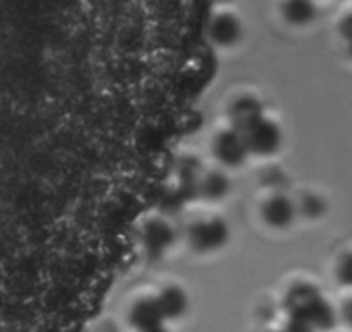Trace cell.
Wrapping results in <instances>:
<instances>
[{"label":"cell","instance_id":"6da1fadb","mask_svg":"<svg viewBox=\"0 0 352 332\" xmlns=\"http://www.w3.org/2000/svg\"><path fill=\"white\" fill-rule=\"evenodd\" d=\"M250 154L272 156L282 147V130L273 120L261 116L252 127L243 132Z\"/></svg>","mask_w":352,"mask_h":332},{"label":"cell","instance_id":"7a4b0ae2","mask_svg":"<svg viewBox=\"0 0 352 332\" xmlns=\"http://www.w3.org/2000/svg\"><path fill=\"white\" fill-rule=\"evenodd\" d=\"M230 237L228 225L221 218H208L195 222L188 230V240L195 251L211 253L226 244Z\"/></svg>","mask_w":352,"mask_h":332},{"label":"cell","instance_id":"3957f363","mask_svg":"<svg viewBox=\"0 0 352 332\" xmlns=\"http://www.w3.org/2000/svg\"><path fill=\"white\" fill-rule=\"evenodd\" d=\"M212 152H214V158L228 168L240 166L242 163H245L247 156L250 154L245 137L235 128H228L216 135L212 141Z\"/></svg>","mask_w":352,"mask_h":332},{"label":"cell","instance_id":"277c9868","mask_svg":"<svg viewBox=\"0 0 352 332\" xmlns=\"http://www.w3.org/2000/svg\"><path fill=\"white\" fill-rule=\"evenodd\" d=\"M263 220L268 223L272 229L283 230L294 223L297 216V206L290 198H287L282 192H275L268 201L263 205Z\"/></svg>","mask_w":352,"mask_h":332},{"label":"cell","instance_id":"5b68a950","mask_svg":"<svg viewBox=\"0 0 352 332\" xmlns=\"http://www.w3.org/2000/svg\"><path fill=\"white\" fill-rule=\"evenodd\" d=\"M261 116H264L263 104L257 97L242 96L233 101L230 107V120H232V128L243 134L249 130Z\"/></svg>","mask_w":352,"mask_h":332},{"label":"cell","instance_id":"8992f818","mask_svg":"<svg viewBox=\"0 0 352 332\" xmlns=\"http://www.w3.org/2000/svg\"><path fill=\"white\" fill-rule=\"evenodd\" d=\"M175 237V229L168 222H164V220H154V222H151L145 227L142 240H144V246L147 249V253L161 256L162 253L168 251L169 247L173 246Z\"/></svg>","mask_w":352,"mask_h":332},{"label":"cell","instance_id":"52a82bcc","mask_svg":"<svg viewBox=\"0 0 352 332\" xmlns=\"http://www.w3.org/2000/svg\"><path fill=\"white\" fill-rule=\"evenodd\" d=\"M162 320H164V317H162L161 310H159L155 298H142V300L135 301V304L130 310V324L138 332L155 327V325H161Z\"/></svg>","mask_w":352,"mask_h":332},{"label":"cell","instance_id":"ba28073f","mask_svg":"<svg viewBox=\"0 0 352 332\" xmlns=\"http://www.w3.org/2000/svg\"><path fill=\"white\" fill-rule=\"evenodd\" d=\"M164 318H178L187 311L188 298L185 291L178 286H166L155 298Z\"/></svg>","mask_w":352,"mask_h":332},{"label":"cell","instance_id":"9c48e42d","mask_svg":"<svg viewBox=\"0 0 352 332\" xmlns=\"http://www.w3.org/2000/svg\"><path fill=\"white\" fill-rule=\"evenodd\" d=\"M240 25L232 14H221L211 25V35L219 45H233L240 39Z\"/></svg>","mask_w":352,"mask_h":332},{"label":"cell","instance_id":"30bf717a","mask_svg":"<svg viewBox=\"0 0 352 332\" xmlns=\"http://www.w3.org/2000/svg\"><path fill=\"white\" fill-rule=\"evenodd\" d=\"M230 191V180L221 172H211L201 182V192L209 201L223 199Z\"/></svg>","mask_w":352,"mask_h":332},{"label":"cell","instance_id":"8fae6325","mask_svg":"<svg viewBox=\"0 0 352 332\" xmlns=\"http://www.w3.org/2000/svg\"><path fill=\"white\" fill-rule=\"evenodd\" d=\"M285 16L294 25H306L314 18V6L311 0H289L285 6Z\"/></svg>","mask_w":352,"mask_h":332},{"label":"cell","instance_id":"7c38bea8","mask_svg":"<svg viewBox=\"0 0 352 332\" xmlns=\"http://www.w3.org/2000/svg\"><path fill=\"white\" fill-rule=\"evenodd\" d=\"M297 206V213H302L306 218H320L324 213V201L318 194H304Z\"/></svg>","mask_w":352,"mask_h":332},{"label":"cell","instance_id":"4fadbf2b","mask_svg":"<svg viewBox=\"0 0 352 332\" xmlns=\"http://www.w3.org/2000/svg\"><path fill=\"white\" fill-rule=\"evenodd\" d=\"M337 279L344 286H352V251L345 253L337 263Z\"/></svg>","mask_w":352,"mask_h":332},{"label":"cell","instance_id":"5bb4252c","mask_svg":"<svg viewBox=\"0 0 352 332\" xmlns=\"http://www.w3.org/2000/svg\"><path fill=\"white\" fill-rule=\"evenodd\" d=\"M283 182H285V175H283L278 168H270V170L266 172V175H264V184L270 185V187H273L276 192L280 191V187L283 185Z\"/></svg>","mask_w":352,"mask_h":332},{"label":"cell","instance_id":"9a60e30c","mask_svg":"<svg viewBox=\"0 0 352 332\" xmlns=\"http://www.w3.org/2000/svg\"><path fill=\"white\" fill-rule=\"evenodd\" d=\"M285 332H314V327L307 320L299 317L290 318L289 325L285 327Z\"/></svg>","mask_w":352,"mask_h":332},{"label":"cell","instance_id":"2e32d148","mask_svg":"<svg viewBox=\"0 0 352 332\" xmlns=\"http://www.w3.org/2000/svg\"><path fill=\"white\" fill-rule=\"evenodd\" d=\"M340 30H342V33H344L345 39H349V42H352V14L347 16V18L342 21Z\"/></svg>","mask_w":352,"mask_h":332},{"label":"cell","instance_id":"e0dca14e","mask_svg":"<svg viewBox=\"0 0 352 332\" xmlns=\"http://www.w3.org/2000/svg\"><path fill=\"white\" fill-rule=\"evenodd\" d=\"M342 311H344L345 322L352 325V298H349V300L345 301L344 308H342Z\"/></svg>","mask_w":352,"mask_h":332},{"label":"cell","instance_id":"ac0fdd59","mask_svg":"<svg viewBox=\"0 0 352 332\" xmlns=\"http://www.w3.org/2000/svg\"><path fill=\"white\" fill-rule=\"evenodd\" d=\"M140 332H168V331H166V329L162 327V324H161V325H155V327L145 329V331H140Z\"/></svg>","mask_w":352,"mask_h":332},{"label":"cell","instance_id":"d6986e66","mask_svg":"<svg viewBox=\"0 0 352 332\" xmlns=\"http://www.w3.org/2000/svg\"><path fill=\"white\" fill-rule=\"evenodd\" d=\"M351 52H352V42H351Z\"/></svg>","mask_w":352,"mask_h":332}]
</instances>
